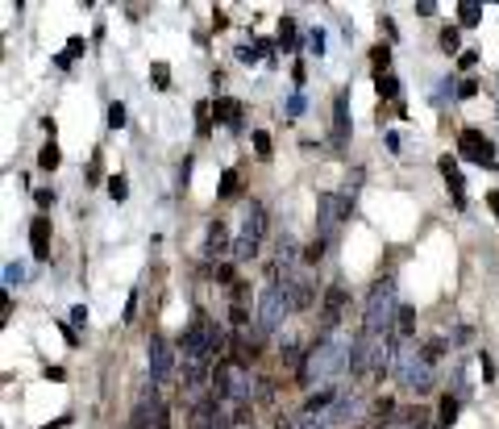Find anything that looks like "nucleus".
Returning a JSON list of instances; mask_svg holds the SVG:
<instances>
[{"mask_svg": "<svg viewBox=\"0 0 499 429\" xmlns=\"http://www.w3.org/2000/svg\"><path fill=\"white\" fill-rule=\"evenodd\" d=\"M350 355H354V338L346 334H333L325 342H316L304 359V371H300V384H321L329 388L341 371H350Z\"/></svg>", "mask_w": 499, "mask_h": 429, "instance_id": "1", "label": "nucleus"}, {"mask_svg": "<svg viewBox=\"0 0 499 429\" xmlns=\"http://www.w3.org/2000/svg\"><path fill=\"white\" fill-rule=\"evenodd\" d=\"M396 317H400V292H396V280H379L366 296V313H362V334L371 338H383L391 334L396 338Z\"/></svg>", "mask_w": 499, "mask_h": 429, "instance_id": "2", "label": "nucleus"}, {"mask_svg": "<svg viewBox=\"0 0 499 429\" xmlns=\"http://www.w3.org/2000/svg\"><path fill=\"white\" fill-rule=\"evenodd\" d=\"M250 388H254V380H250V367H242V363H233V359H221L217 363V371H212V396L217 400H229V405H250Z\"/></svg>", "mask_w": 499, "mask_h": 429, "instance_id": "3", "label": "nucleus"}, {"mask_svg": "<svg viewBox=\"0 0 499 429\" xmlns=\"http://www.w3.org/2000/svg\"><path fill=\"white\" fill-rule=\"evenodd\" d=\"M316 238L321 242H337V234H341V225L350 221V213H354V196L350 192H321V200H316Z\"/></svg>", "mask_w": 499, "mask_h": 429, "instance_id": "4", "label": "nucleus"}, {"mask_svg": "<svg viewBox=\"0 0 499 429\" xmlns=\"http://www.w3.org/2000/svg\"><path fill=\"white\" fill-rule=\"evenodd\" d=\"M262 234H267V209H262L258 200H250L246 213H242V229H237V242H233V259H237V263H250V259L258 254V246H262Z\"/></svg>", "mask_w": 499, "mask_h": 429, "instance_id": "5", "label": "nucleus"}, {"mask_svg": "<svg viewBox=\"0 0 499 429\" xmlns=\"http://www.w3.org/2000/svg\"><path fill=\"white\" fill-rule=\"evenodd\" d=\"M396 380H400V388H408V392H429L433 388V363L425 359V350H416V346H404L400 350V359H396Z\"/></svg>", "mask_w": 499, "mask_h": 429, "instance_id": "6", "label": "nucleus"}, {"mask_svg": "<svg viewBox=\"0 0 499 429\" xmlns=\"http://www.w3.org/2000/svg\"><path fill=\"white\" fill-rule=\"evenodd\" d=\"M287 313H291V300H287L283 284L271 280V284L262 288V296H258V330H262V334H275Z\"/></svg>", "mask_w": 499, "mask_h": 429, "instance_id": "7", "label": "nucleus"}, {"mask_svg": "<svg viewBox=\"0 0 499 429\" xmlns=\"http://www.w3.org/2000/svg\"><path fill=\"white\" fill-rule=\"evenodd\" d=\"M350 300V288L346 284H329L325 288V305H321V330H316V342L333 338L337 334V321H341V309Z\"/></svg>", "mask_w": 499, "mask_h": 429, "instance_id": "8", "label": "nucleus"}, {"mask_svg": "<svg viewBox=\"0 0 499 429\" xmlns=\"http://www.w3.org/2000/svg\"><path fill=\"white\" fill-rule=\"evenodd\" d=\"M458 154L471 159V163H479V167H487V171L496 167V146H491L479 129H462V133H458Z\"/></svg>", "mask_w": 499, "mask_h": 429, "instance_id": "9", "label": "nucleus"}, {"mask_svg": "<svg viewBox=\"0 0 499 429\" xmlns=\"http://www.w3.org/2000/svg\"><path fill=\"white\" fill-rule=\"evenodd\" d=\"M146 355H150V375L162 384V380L175 371V350H171V342H167L162 334H154V338H150V346H146Z\"/></svg>", "mask_w": 499, "mask_h": 429, "instance_id": "10", "label": "nucleus"}, {"mask_svg": "<svg viewBox=\"0 0 499 429\" xmlns=\"http://www.w3.org/2000/svg\"><path fill=\"white\" fill-rule=\"evenodd\" d=\"M283 292H287L291 309H312V300H316V288H312V280H308V275H300V271L283 275Z\"/></svg>", "mask_w": 499, "mask_h": 429, "instance_id": "11", "label": "nucleus"}, {"mask_svg": "<svg viewBox=\"0 0 499 429\" xmlns=\"http://www.w3.org/2000/svg\"><path fill=\"white\" fill-rule=\"evenodd\" d=\"M346 142H350V96L337 92V100H333V146L341 150Z\"/></svg>", "mask_w": 499, "mask_h": 429, "instance_id": "12", "label": "nucleus"}, {"mask_svg": "<svg viewBox=\"0 0 499 429\" xmlns=\"http://www.w3.org/2000/svg\"><path fill=\"white\" fill-rule=\"evenodd\" d=\"M212 117H217L221 125L237 129L242 117H246V108H242V100H233V96H217V100H212Z\"/></svg>", "mask_w": 499, "mask_h": 429, "instance_id": "13", "label": "nucleus"}, {"mask_svg": "<svg viewBox=\"0 0 499 429\" xmlns=\"http://www.w3.org/2000/svg\"><path fill=\"white\" fill-rule=\"evenodd\" d=\"M337 396H341V388H337V384H329V388H316V392H308V400H304V417H316V413L333 409V405H337Z\"/></svg>", "mask_w": 499, "mask_h": 429, "instance_id": "14", "label": "nucleus"}, {"mask_svg": "<svg viewBox=\"0 0 499 429\" xmlns=\"http://www.w3.org/2000/svg\"><path fill=\"white\" fill-rule=\"evenodd\" d=\"M441 175H446V184H450L454 200H458V204H466V179H462V171H458V159H454V154H441Z\"/></svg>", "mask_w": 499, "mask_h": 429, "instance_id": "15", "label": "nucleus"}, {"mask_svg": "<svg viewBox=\"0 0 499 429\" xmlns=\"http://www.w3.org/2000/svg\"><path fill=\"white\" fill-rule=\"evenodd\" d=\"M29 246H33V259H50V217H33Z\"/></svg>", "mask_w": 499, "mask_h": 429, "instance_id": "16", "label": "nucleus"}, {"mask_svg": "<svg viewBox=\"0 0 499 429\" xmlns=\"http://www.w3.org/2000/svg\"><path fill=\"white\" fill-rule=\"evenodd\" d=\"M204 254H208V259L233 254V250H229V229H225V221H212V225H208V238H204Z\"/></svg>", "mask_w": 499, "mask_h": 429, "instance_id": "17", "label": "nucleus"}, {"mask_svg": "<svg viewBox=\"0 0 499 429\" xmlns=\"http://www.w3.org/2000/svg\"><path fill=\"white\" fill-rule=\"evenodd\" d=\"M379 429H429V413H421V409H404V413H396V421H383Z\"/></svg>", "mask_w": 499, "mask_h": 429, "instance_id": "18", "label": "nucleus"}, {"mask_svg": "<svg viewBox=\"0 0 499 429\" xmlns=\"http://www.w3.org/2000/svg\"><path fill=\"white\" fill-rule=\"evenodd\" d=\"M458 409H462V400H458V396H446V400H441V409H437V417H441L437 426L450 429L454 421H458Z\"/></svg>", "mask_w": 499, "mask_h": 429, "instance_id": "19", "label": "nucleus"}, {"mask_svg": "<svg viewBox=\"0 0 499 429\" xmlns=\"http://www.w3.org/2000/svg\"><path fill=\"white\" fill-rule=\"evenodd\" d=\"M371 67H375V75H387V67H391V46H371Z\"/></svg>", "mask_w": 499, "mask_h": 429, "instance_id": "20", "label": "nucleus"}, {"mask_svg": "<svg viewBox=\"0 0 499 429\" xmlns=\"http://www.w3.org/2000/svg\"><path fill=\"white\" fill-rule=\"evenodd\" d=\"M58 163H62V150H58L54 142H46V146L37 150V167H42V171H54Z\"/></svg>", "mask_w": 499, "mask_h": 429, "instance_id": "21", "label": "nucleus"}, {"mask_svg": "<svg viewBox=\"0 0 499 429\" xmlns=\"http://www.w3.org/2000/svg\"><path fill=\"white\" fill-rule=\"evenodd\" d=\"M416 325V309L412 305H400V317H396V338H408Z\"/></svg>", "mask_w": 499, "mask_h": 429, "instance_id": "22", "label": "nucleus"}, {"mask_svg": "<svg viewBox=\"0 0 499 429\" xmlns=\"http://www.w3.org/2000/svg\"><path fill=\"white\" fill-rule=\"evenodd\" d=\"M458 21L471 29V25H479L483 21V4H475V0H466V4H458Z\"/></svg>", "mask_w": 499, "mask_h": 429, "instance_id": "23", "label": "nucleus"}, {"mask_svg": "<svg viewBox=\"0 0 499 429\" xmlns=\"http://www.w3.org/2000/svg\"><path fill=\"white\" fill-rule=\"evenodd\" d=\"M375 92H379V100H396V96H400V79H396V75H379Z\"/></svg>", "mask_w": 499, "mask_h": 429, "instance_id": "24", "label": "nucleus"}, {"mask_svg": "<svg viewBox=\"0 0 499 429\" xmlns=\"http://www.w3.org/2000/svg\"><path fill=\"white\" fill-rule=\"evenodd\" d=\"M196 129H200V138H208L212 133V104H196Z\"/></svg>", "mask_w": 499, "mask_h": 429, "instance_id": "25", "label": "nucleus"}, {"mask_svg": "<svg viewBox=\"0 0 499 429\" xmlns=\"http://www.w3.org/2000/svg\"><path fill=\"white\" fill-rule=\"evenodd\" d=\"M325 250H329V242H321V238H312V242L304 246V263H321V259H325Z\"/></svg>", "mask_w": 499, "mask_h": 429, "instance_id": "26", "label": "nucleus"}, {"mask_svg": "<svg viewBox=\"0 0 499 429\" xmlns=\"http://www.w3.org/2000/svg\"><path fill=\"white\" fill-rule=\"evenodd\" d=\"M296 42V17H283L279 21V46H291Z\"/></svg>", "mask_w": 499, "mask_h": 429, "instance_id": "27", "label": "nucleus"}, {"mask_svg": "<svg viewBox=\"0 0 499 429\" xmlns=\"http://www.w3.org/2000/svg\"><path fill=\"white\" fill-rule=\"evenodd\" d=\"M150 79H154V88H171V67H167V63H154V67H150Z\"/></svg>", "mask_w": 499, "mask_h": 429, "instance_id": "28", "label": "nucleus"}, {"mask_svg": "<svg viewBox=\"0 0 499 429\" xmlns=\"http://www.w3.org/2000/svg\"><path fill=\"white\" fill-rule=\"evenodd\" d=\"M108 196H112L117 204L129 196V184H125V175H112V179H108Z\"/></svg>", "mask_w": 499, "mask_h": 429, "instance_id": "29", "label": "nucleus"}, {"mask_svg": "<svg viewBox=\"0 0 499 429\" xmlns=\"http://www.w3.org/2000/svg\"><path fill=\"white\" fill-rule=\"evenodd\" d=\"M121 125H125V104L112 100V104H108V129H121Z\"/></svg>", "mask_w": 499, "mask_h": 429, "instance_id": "30", "label": "nucleus"}, {"mask_svg": "<svg viewBox=\"0 0 499 429\" xmlns=\"http://www.w3.org/2000/svg\"><path fill=\"white\" fill-rule=\"evenodd\" d=\"M254 150H258V159H271V133L267 129H254Z\"/></svg>", "mask_w": 499, "mask_h": 429, "instance_id": "31", "label": "nucleus"}, {"mask_svg": "<svg viewBox=\"0 0 499 429\" xmlns=\"http://www.w3.org/2000/svg\"><path fill=\"white\" fill-rule=\"evenodd\" d=\"M217 192H221L225 200H229V196H237V171H225V175H221V188H217Z\"/></svg>", "mask_w": 499, "mask_h": 429, "instance_id": "32", "label": "nucleus"}, {"mask_svg": "<svg viewBox=\"0 0 499 429\" xmlns=\"http://www.w3.org/2000/svg\"><path fill=\"white\" fill-rule=\"evenodd\" d=\"M441 355H446V338H433V342L425 346V359H429V363H437Z\"/></svg>", "mask_w": 499, "mask_h": 429, "instance_id": "33", "label": "nucleus"}, {"mask_svg": "<svg viewBox=\"0 0 499 429\" xmlns=\"http://www.w3.org/2000/svg\"><path fill=\"white\" fill-rule=\"evenodd\" d=\"M441 46H446V50H458V29H454V25L441 29Z\"/></svg>", "mask_w": 499, "mask_h": 429, "instance_id": "34", "label": "nucleus"}, {"mask_svg": "<svg viewBox=\"0 0 499 429\" xmlns=\"http://www.w3.org/2000/svg\"><path fill=\"white\" fill-rule=\"evenodd\" d=\"M237 58H242V63H258L262 50H258V46H237Z\"/></svg>", "mask_w": 499, "mask_h": 429, "instance_id": "35", "label": "nucleus"}, {"mask_svg": "<svg viewBox=\"0 0 499 429\" xmlns=\"http://www.w3.org/2000/svg\"><path fill=\"white\" fill-rule=\"evenodd\" d=\"M308 50H312V54H321V50H325V33H321V29H312V33H308Z\"/></svg>", "mask_w": 499, "mask_h": 429, "instance_id": "36", "label": "nucleus"}, {"mask_svg": "<svg viewBox=\"0 0 499 429\" xmlns=\"http://www.w3.org/2000/svg\"><path fill=\"white\" fill-rule=\"evenodd\" d=\"M4 280H8V284H21V280H25V271H21L17 263H8V267H4Z\"/></svg>", "mask_w": 499, "mask_h": 429, "instance_id": "37", "label": "nucleus"}, {"mask_svg": "<svg viewBox=\"0 0 499 429\" xmlns=\"http://www.w3.org/2000/svg\"><path fill=\"white\" fill-rule=\"evenodd\" d=\"M79 50H87V42H83V38H71V42H67V54H71V58H75V54H79Z\"/></svg>", "mask_w": 499, "mask_h": 429, "instance_id": "38", "label": "nucleus"}, {"mask_svg": "<svg viewBox=\"0 0 499 429\" xmlns=\"http://www.w3.org/2000/svg\"><path fill=\"white\" fill-rule=\"evenodd\" d=\"M458 63H462V71H471V67L479 63V54H475V50H462V58H458Z\"/></svg>", "mask_w": 499, "mask_h": 429, "instance_id": "39", "label": "nucleus"}, {"mask_svg": "<svg viewBox=\"0 0 499 429\" xmlns=\"http://www.w3.org/2000/svg\"><path fill=\"white\" fill-rule=\"evenodd\" d=\"M475 92H479V83H475V79H466V83H462V88H458V96H462V100H471V96H475Z\"/></svg>", "mask_w": 499, "mask_h": 429, "instance_id": "40", "label": "nucleus"}, {"mask_svg": "<svg viewBox=\"0 0 499 429\" xmlns=\"http://www.w3.org/2000/svg\"><path fill=\"white\" fill-rule=\"evenodd\" d=\"M8 317H12V300L4 296V300H0V325H8Z\"/></svg>", "mask_w": 499, "mask_h": 429, "instance_id": "41", "label": "nucleus"}, {"mask_svg": "<svg viewBox=\"0 0 499 429\" xmlns=\"http://www.w3.org/2000/svg\"><path fill=\"white\" fill-rule=\"evenodd\" d=\"M416 13H421V17H433V13H437V4H433V0H421V4H416Z\"/></svg>", "mask_w": 499, "mask_h": 429, "instance_id": "42", "label": "nucleus"}, {"mask_svg": "<svg viewBox=\"0 0 499 429\" xmlns=\"http://www.w3.org/2000/svg\"><path fill=\"white\" fill-rule=\"evenodd\" d=\"M33 196H37V204H42V209H50V204H54V192H46V188H42V192H33Z\"/></svg>", "mask_w": 499, "mask_h": 429, "instance_id": "43", "label": "nucleus"}, {"mask_svg": "<svg viewBox=\"0 0 499 429\" xmlns=\"http://www.w3.org/2000/svg\"><path fill=\"white\" fill-rule=\"evenodd\" d=\"M71 321H75V325H83V321H87V309H83V305H75V309H71Z\"/></svg>", "mask_w": 499, "mask_h": 429, "instance_id": "44", "label": "nucleus"}, {"mask_svg": "<svg viewBox=\"0 0 499 429\" xmlns=\"http://www.w3.org/2000/svg\"><path fill=\"white\" fill-rule=\"evenodd\" d=\"M479 367H483V380H491V375H496V367H491V359H487V355H479Z\"/></svg>", "mask_w": 499, "mask_h": 429, "instance_id": "45", "label": "nucleus"}, {"mask_svg": "<svg viewBox=\"0 0 499 429\" xmlns=\"http://www.w3.org/2000/svg\"><path fill=\"white\" fill-rule=\"evenodd\" d=\"M487 209L496 213V221H499V192H491V196H487Z\"/></svg>", "mask_w": 499, "mask_h": 429, "instance_id": "46", "label": "nucleus"}, {"mask_svg": "<svg viewBox=\"0 0 499 429\" xmlns=\"http://www.w3.org/2000/svg\"><path fill=\"white\" fill-rule=\"evenodd\" d=\"M54 426H62V421H54ZM54 426H42V429H54Z\"/></svg>", "mask_w": 499, "mask_h": 429, "instance_id": "47", "label": "nucleus"}, {"mask_svg": "<svg viewBox=\"0 0 499 429\" xmlns=\"http://www.w3.org/2000/svg\"><path fill=\"white\" fill-rule=\"evenodd\" d=\"M250 429H254V426H250Z\"/></svg>", "mask_w": 499, "mask_h": 429, "instance_id": "48", "label": "nucleus"}]
</instances>
